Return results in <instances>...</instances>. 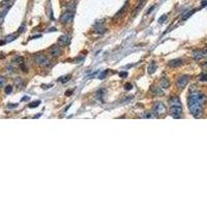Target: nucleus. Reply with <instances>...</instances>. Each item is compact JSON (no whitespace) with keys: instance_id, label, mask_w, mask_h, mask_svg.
I'll return each mask as SVG.
<instances>
[{"instance_id":"nucleus-20","label":"nucleus","mask_w":207,"mask_h":207,"mask_svg":"<svg viewBox=\"0 0 207 207\" xmlns=\"http://www.w3.org/2000/svg\"><path fill=\"white\" fill-rule=\"evenodd\" d=\"M17 33H16V34H13V35H9V36H6V39H5V41H14V39L16 38V36H17Z\"/></svg>"},{"instance_id":"nucleus-23","label":"nucleus","mask_w":207,"mask_h":207,"mask_svg":"<svg viewBox=\"0 0 207 207\" xmlns=\"http://www.w3.org/2000/svg\"><path fill=\"white\" fill-rule=\"evenodd\" d=\"M5 82H6V79L4 77H0V87H2L5 84Z\"/></svg>"},{"instance_id":"nucleus-33","label":"nucleus","mask_w":207,"mask_h":207,"mask_svg":"<svg viewBox=\"0 0 207 207\" xmlns=\"http://www.w3.org/2000/svg\"><path fill=\"white\" fill-rule=\"evenodd\" d=\"M98 29H105V28H104V27H102V26H100V27H98ZM95 32H104V31H100V30H96L95 31Z\"/></svg>"},{"instance_id":"nucleus-18","label":"nucleus","mask_w":207,"mask_h":207,"mask_svg":"<svg viewBox=\"0 0 207 207\" xmlns=\"http://www.w3.org/2000/svg\"><path fill=\"white\" fill-rule=\"evenodd\" d=\"M199 81H201V82H206L207 81V74L206 73H203V74H201L200 76L198 77Z\"/></svg>"},{"instance_id":"nucleus-12","label":"nucleus","mask_w":207,"mask_h":207,"mask_svg":"<svg viewBox=\"0 0 207 207\" xmlns=\"http://www.w3.org/2000/svg\"><path fill=\"white\" fill-rule=\"evenodd\" d=\"M129 1H127V2L124 3V5L121 7V9H120L119 11H118L117 14H116L115 16H114V19H117V18H120V17H122V16L124 15V13L127 11V7H129Z\"/></svg>"},{"instance_id":"nucleus-21","label":"nucleus","mask_w":207,"mask_h":207,"mask_svg":"<svg viewBox=\"0 0 207 207\" xmlns=\"http://www.w3.org/2000/svg\"><path fill=\"white\" fill-rule=\"evenodd\" d=\"M167 18H168V16H167V15H164V16H161V17L159 19V23H161V24H163V23L165 22V20L167 19Z\"/></svg>"},{"instance_id":"nucleus-13","label":"nucleus","mask_w":207,"mask_h":207,"mask_svg":"<svg viewBox=\"0 0 207 207\" xmlns=\"http://www.w3.org/2000/svg\"><path fill=\"white\" fill-rule=\"evenodd\" d=\"M161 88H164V89H167V88L170 87V81H169L167 78H163L161 80Z\"/></svg>"},{"instance_id":"nucleus-8","label":"nucleus","mask_w":207,"mask_h":207,"mask_svg":"<svg viewBox=\"0 0 207 207\" xmlns=\"http://www.w3.org/2000/svg\"><path fill=\"white\" fill-rule=\"evenodd\" d=\"M184 64V60L181 58H177V59H173V60L169 61L168 65L170 68H178V66H181Z\"/></svg>"},{"instance_id":"nucleus-24","label":"nucleus","mask_w":207,"mask_h":207,"mask_svg":"<svg viewBox=\"0 0 207 207\" xmlns=\"http://www.w3.org/2000/svg\"><path fill=\"white\" fill-rule=\"evenodd\" d=\"M11 91H13V87H11V86H6V87H5L4 92H5V93H6V94L11 93Z\"/></svg>"},{"instance_id":"nucleus-22","label":"nucleus","mask_w":207,"mask_h":207,"mask_svg":"<svg viewBox=\"0 0 207 207\" xmlns=\"http://www.w3.org/2000/svg\"><path fill=\"white\" fill-rule=\"evenodd\" d=\"M105 90H104V89H102V90H98V91H97V93H96V95H97V97L98 98H102V96H104V95H102V94H104V93H105Z\"/></svg>"},{"instance_id":"nucleus-34","label":"nucleus","mask_w":207,"mask_h":207,"mask_svg":"<svg viewBox=\"0 0 207 207\" xmlns=\"http://www.w3.org/2000/svg\"><path fill=\"white\" fill-rule=\"evenodd\" d=\"M70 93H72V91H66V93H65V94L68 96V94H70Z\"/></svg>"},{"instance_id":"nucleus-5","label":"nucleus","mask_w":207,"mask_h":207,"mask_svg":"<svg viewBox=\"0 0 207 207\" xmlns=\"http://www.w3.org/2000/svg\"><path fill=\"white\" fill-rule=\"evenodd\" d=\"M153 112H154L156 115L161 116L167 112V108L164 105L163 102H155L154 107H153Z\"/></svg>"},{"instance_id":"nucleus-29","label":"nucleus","mask_w":207,"mask_h":207,"mask_svg":"<svg viewBox=\"0 0 207 207\" xmlns=\"http://www.w3.org/2000/svg\"><path fill=\"white\" fill-rule=\"evenodd\" d=\"M120 77H127V72H123V73H120L119 74Z\"/></svg>"},{"instance_id":"nucleus-11","label":"nucleus","mask_w":207,"mask_h":207,"mask_svg":"<svg viewBox=\"0 0 207 207\" xmlns=\"http://www.w3.org/2000/svg\"><path fill=\"white\" fill-rule=\"evenodd\" d=\"M147 0H141L139 3H138V5L136 6V9L133 11V14H132V17H136V16L138 15V14L141 11V9H143V6L145 5V3H146Z\"/></svg>"},{"instance_id":"nucleus-26","label":"nucleus","mask_w":207,"mask_h":207,"mask_svg":"<svg viewBox=\"0 0 207 207\" xmlns=\"http://www.w3.org/2000/svg\"><path fill=\"white\" fill-rule=\"evenodd\" d=\"M11 0H3L2 2L0 3V5H1V6H4L5 4H11Z\"/></svg>"},{"instance_id":"nucleus-1","label":"nucleus","mask_w":207,"mask_h":207,"mask_svg":"<svg viewBox=\"0 0 207 207\" xmlns=\"http://www.w3.org/2000/svg\"><path fill=\"white\" fill-rule=\"evenodd\" d=\"M206 102V96L200 91H193L188 97V106L192 115L199 118L203 113V107Z\"/></svg>"},{"instance_id":"nucleus-10","label":"nucleus","mask_w":207,"mask_h":207,"mask_svg":"<svg viewBox=\"0 0 207 207\" xmlns=\"http://www.w3.org/2000/svg\"><path fill=\"white\" fill-rule=\"evenodd\" d=\"M58 44L61 47H66L70 44V36L68 35H61L58 38Z\"/></svg>"},{"instance_id":"nucleus-4","label":"nucleus","mask_w":207,"mask_h":207,"mask_svg":"<svg viewBox=\"0 0 207 207\" xmlns=\"http://www.w3.org/2000/svg\"><path fill=\"white\" fill-rule=\"evenodd\" d=\"M75 17V11H70L68 9L66 13H64L63 15L60 17V22L63 23V24H66V23H70L74 20Z\"/></svg>"},{"instance_id":"nucleus-31","label":"nucleus","mask_w":207,"mask_h":207,"mask_svg":"<svg viewBox=\"0 0 207 207\" xmlns=\"http://www.w3.org/2000/svg\"><path fill=\"white\" fill-rule=\"evenodd\" d=\"M204 6H207V1H203L202 2V7H204Z\"/></svg>"},{"instance_id":"nucleus-25","label":"nucleus","mask_w":207,"mask_h":207,"mask_svg":"<svg viewBox=\"0 0 207 207\" xmlns=\"http://www.w3.org/2000/svg\"><path fill=\"white\" fill-rule=\"evenodd\" d=\"M124 88H125V90H131L132 88H133V85H132L131 83H127V84L124 85Z\"/></svg>"},{"instance_id":"nucleus-17","label":"nucleus","mask_w":207,"mask_h":207,"mask_svg":"<svg viewBox=\"0 0 207 207\" xmlns=\"http://www.w3.org/2000/svg\"><path fill=\"white\" fill-rule=\"evenodd\" d=\"M196 11H197V9H192V11H189L188 13L185 14V15H183V17H182V20H183V21H184V20H186V19H188V18H190L191 16H192L193 14H194Z\"/></svg>"},{"instance_id":"nucleus-32","label":"nucleus","mask_w":207,"mask_h":207,"mask_svg":"<svg viewBox=\"0 0 207 207\" xmlns=\"http://www.w3.org/2000/svg\"><path fill=\"white\" fill-rule=\"evenodd\" d=\"M203 68H204L205 70H207V62H205V63L203 64Z\"/></svg>"},{"instance_id":"nucleus-19","label":"nucleus","mask_w":207,"mask_h":207,"mask_svg":"<svg viewBox=\"0 0 207 207\" xmlns=\"http://www.w3.org/2000/svg\"><path fill=\"white\" fill-rule=\"evenodd\" d=\"M39 104H41L39 100H37V102H31V104H29V108H36L39 106Z\"/></svg>"},{"instance_id":"nucleus-2","label":"nucleus","mask_w":207,"mask_h":207,"mask_svg":"<svg viewBox=\"0 0 207 207\" xmlns=\"http://www.w3.org/2000/svg\"><path fill=\"white\" fill-rule=\"evenodd\" d=\"M34 60L38 65L41 66H47L50 64V59L44 54H37L34 56Z\"/></svg>"},{"instance_id":"nucleus-9","label":"nucleus","mask_w":207,"mask_h":207,"mask_svg":"<svg viewBox=\"0 0 207 207\" xmlns=\"http://www.w3.org/2000/svg\"><path fill=\"white\" fill-rule=\"evenodd\" d=\"M50 53L51 55H52V57H54V58H57V57H59L61 55V53H62V50L60 49V47L58 46H53L52 48L50 49Z\"/></svg>"},{"instance_id":"nucleus-15","label":"nucleus","mask_w":207,"mask_h":207,"mask_svg":"<svg viewBox=\"0 0 207 207\" xmlns=\"http://www.w3.org/2000/svg\"><path fill=\"white\" fill-rule=\"evenodd\" d=\"M11 4H9V6H6L4 9H3L2 11H1V13H0V23H1V22H2V21H3V19H4V17H5V15H6V14H7V11H9V9H11Z\"/></svg>"},{"instance_id":"nucleus-16","label":"nucleus","mask_w":207,"mask_h":207,"mask_svg":"<svg viewBox=\"0 0 207 207\" xmlns=\"http://www.w3.org/2000/svg\"><path fill=\"white\" fill-rule=\"evenodd\" d=\"M70 75H66V76L59 78L58 81H59V82H61V83H66L68 81H70Z\"/></svg>"},{"instance_id":"nucleus-14","label":"nucleus","mask_w":207,"mask_h":207,"mask_svg":"<svg viewBox=\"0 0 207 207\" xmlns=\"http://www.w3.org/2000/svg\"><path fill=\"white\" fill-rule=\"evenodd\" d=\"M156 68H157L156 62H155V61H152V62L150 63V65L148 66V73L149 74H153V73L156 70Z\"/></svg>"},{"instance_id":"nucleus-28","label":"nucleus","mask_w":207,"mask_h":207,"mask_svg":"<svg viewBox=\"0 0 207 207\" xmlns=\"http://www.w3.org/2000/svg\"><path fill=\"white\" fill-rule=\"evenodd\" d=\"M154 7H155V5H153V6H152V7H150V9H148V11H147V15H149V14H150V13H151V11H153V9H154Z\"/></svg>"},{"instance_id":"nucleus-3","label":"nucleus","mask_w":207,"mask_h":207,"mask_svg":"<svg viewBox=\"0 0 207 207\" xmlns=\"http://www.w3.org/2000/svg\"><path fill=\"white\" fill-rule=\"evenodd\" d=\"M190 79L191 77L189 75H182L180 76L178 79H177V82H176V85L179 89H183L185 86L188 85V83L190 82Z\"/></svg>"},{"instance_id":"nucleus-6","label":"nucleus","mask_w":207,"mask_h":207,"mask_svg":"<svg viewBox=\"0 0 207 207\" xmlns=\"http://www.w3.org/2000/svg\"><path fill=\"white\" fill-rule=\"evenodd\" d=\"M192 56L195 60H201L207 56V49H202V50H195L193 51Z\"/></svg>"},{"instance_id":"nucleus-30","label":"nucleus","mask_w":207,"mask_h":207,"mask_svg":"<svg viewBox=\"0 0 207 207\" xmlns=\"http://www.w3.org/2000/svg\"><path fill=\"white\" fill-rule=\"evenodd\" d=\"M7 107L9 108H16V107H18V104H15V105H9Z\"/></svg>"},{"instance_id":"nucleus-7","label":"nucleus","mask_w":207,"mask_h":207,"mask_svg":"<svg viewBox=\"0 0 207 207\" xmlns=\"http://www.w3.org/2000/svg\"><path fill=\"white\" fill-rule=\"evenodd\" d=\"M170 114L174 118H179L182 115V108L181 106H170Z\"/></svg>"},{"instance_id":"nucleus-27","label":"nucleus","mask_w":207,"mask_h":207,"mask_svg":"<svg viewBox=\"0 0 207 207\" xmlns=\"http://www.w3.org/2000/svg\"><path fill=\"white\" fill-rule=\"evenodd\" d=\"M107 74H108V70H105V72L102 73V74H100V76H98V79H104L106 76H107Z\"/></svg>"}]
</instances>
